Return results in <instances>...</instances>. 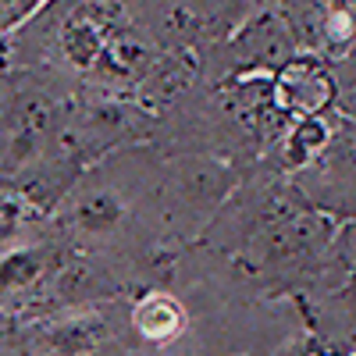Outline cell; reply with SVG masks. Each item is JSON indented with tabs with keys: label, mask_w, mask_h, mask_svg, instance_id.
<instances>
[{
	"label": "cell",
	"mask_w": 356,
	"mask_h": 356,
	"mask_svg": "<svg viewBox=\"0 0 356 356\" xmlns=\"http://www.w3.org/2000/svg\"><path fill=\"white\" fill-rule=\"evenodd\" d=\"M243 47H246L253 65H282V61H289V54H292V40H289V33L278 22L253 25L246 33V40H243Z\"/></svg>",
	"instance_id": "cell-1"
},
{
	"label": "cell",
	"mask_w": 356,
	"mask_h": 356,
	"mask_svg": "<svg viewBox=\"0 0 356 356\" xmlns=\"http://www.w3.org/2000/svg\"><path fill=\"white\" fill-rule=\"evenodd\" d=\"M136 324H139V332L146 339H161V335L178 328V307L171 300H157V296H154V300H146L136 310Z\"/></svg>",
	"instance_id": "cell-2"
},
{
	"label": "cell",
	"mask_w": 356,
	"mask_h": 356,
	"mask_svg": "<svg viewBox=\"0 0 356 356\" xmlns=\"http://www.w3.org/2000/svg\"><path fill=\"white\" fill-rule=\"evenodd\" d=\"M50 0H0V43L11 40L18 29H25Z\"/></svg>",
	"instance_id": "cell-3"
},
{
	"label": "cell",
	"mask_w": 356,
	"mask_h": 356,
	"mask_svg": "<svg viewBox=\"0 0 356 356\" xmlns=\"http://www.w3.org/2000/svg\"><path fill=\"white\" fill-rule=\"evenodd\" d=\"M342 107H346V114H353V118H356V75L342 86Z\"/></svg>",
	"instance_id": "cell-4"
},
{
	"label": "cell",
	"mask_w": 356,
	"mask_h": 356,
	"mask_svg": "<svg viewBox=\"0 0 356 356\" xmlns=\"http://www.w3.org/2000/svg\"><path fill=\"white\" fill-rule=\"evenodd\" d=\"M353 239H356V232H353Z\"/></svg>",
	"instance_id": "cell-5"
}]
</instances>
